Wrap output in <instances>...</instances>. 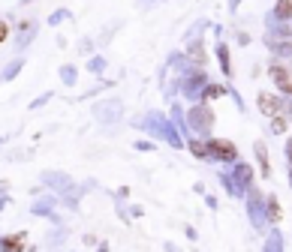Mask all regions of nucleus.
<instances>
[{
    "label": "nucleus",
    "mask_w": 292,
    "mask_h": 252,
    "mask_svg": "<svg viewBox=\"0 0 292 252\" xmlns=\"http://www.w3.org/2000/svg\"><path fill=\"white\" fill-rule=\"evenodd\" d=\"M253 150H256V162H259L262 177L271 180V162H268V150H265V144H262V141H256V144H253Z\"/></svg>",
    "instance_id": "5"
},
{
    "label": "nucleus",
    "mask_w": 292,
    "mask_h": 252,
    "mask_svg": "<svg viewBox=\"0 0 292 252\" xmlns=\"http://www.w3.org/2000/svg\"><path fill=\"white\" fill-rule=\"evenodd\" d=\"M268 72H271V78H274V81H277L280 87H283V84H286V81L292 78V75H289V69H286L283 63H271V69H268Z\"/></svg>",
    "instance_id": "7"
},
{
    "label": "nucleus",
    "mask_w": 292,
    "mask_h": 252,
    "mask_svg": "<svg viewBox=\"0 0 292 252\" xmlns=\"http://www.w3.org/2000/svg\"><path fill=\"white\" fill-rule=\"evenodd\" d=\"M286 156H289V168H292V138L286 141Z\"/></svg>",
    "instance_id": "20"
},
{
    "label": "nucleus",
    "mask_w": 292,
    "mask_h": 252,
    "mask_svg": "<svg viewBox=\"0 0 292 252\" xmlns=\"http://www.w3.org/2000/svg\"><path fill=\"white\" fill-rule=\"evenodd\" d=\"M6 39H9V24H6V21H0V45H3Z\"/></svg>",
    "instance_id": "16"
},
{
    "label": "nucleus",
    "mask_w": 292,
    "mask_h": 252,
    "mask_svg": "<svg viewBox=\"0 0 292 252\" xmlns=\"http://www.w3.org/2000/svg\"><path fill=\"white\" fill-rule=\"evenodd\" d=\"M205 144H208V159L226 162V165H235V162H238V147H235L229 138H214V135H208V138H205Z\"/></svg>",
    "instance_id": "1"
},
{
    "label": "nucleus",
    "mask_w": 292,
    "mask_h": 252,
    "mask_svg": "<svg viewBox=\"0 0 292 252\" xmlns=\"http://www.w3.org/2000/svg\"><path fill=\"white\" fill-rule=\"evenodd\" d=\"M187 147H190V153H193L196 159H208V144H205V141L190 138V141H187Z\"/></svg>",
    "instance_id": "8"
},
{
    "label": "nucleus",
    "mask_w": 292,
    "mask_h": 252,
    "mask_svg": "<svg viewBox=\"0 0 292 252\" xmlns=\"http://www.w3.org/2000/svg\"><path fill=\"white\" fill-rule=\"evenodd\" d=\"M274 15L277 18H292V0H277V3H274Z\"/></svg>",
    "instance_id": "11"
},
{
    "label": "nucleus",
    "mask_w": 292,
    "mask_h": 252,
    "mask_svg": "<svg viewBox=\"0 0 292 252\" xmlns=\"http://www.w3.org/2000/svg\"><path fill=\"white\" fill-rule=\"evenodd\" d=\"M163 246H166V252H178V246H175V243H163Z\"/></svg>",
    "instance_id": "23"
},
{
    "label": "nucleus",
    "mask_w": 292,
    "mask_h": 252,
    "mask_svg": "<svg viewBox=\"0 0 292 252\" xmlns=\"http://www.w3.org/2000/svg\"><path fill=\"white\" fill-rule=\"evenodd\" d=\"M42 180H45L48 186H58V189H66V186H70V180H66L63 174H51V171H48V174H42Z\"/></svg>",
    "instance_id": "12"
},
{
    "label": "nucleus",
    "mask_w": 292,
    "mask_h": 252,
    "mask_svg": "<svg viewBox=\"0 0 292 252\" xmlns=\"http://www.w3.org/2000/svg\"><path fill=\"white\" fill-rule=\"evenodd\" d=\"M184 234H187V237H190V240H196V237H199V234H196V228H193V225H184Z\"/></svg>",
    "instance_id": "18"
},
{
    "label": "nucleus",
    "mask_w": 292,
    "mask_h": 252,
    "mask_svg": "<svg viewBox=\"0 0 292 252\" xmlns=\"http://www.w3.org/2000/svg\"><path fill=\"white\" fill-rule=\"evenodd\" d=\"M256 102H259V111L265 114V117H277V114H283V99L280 96H271V93H259L256 96Z\"/></svg>",
    "instance_id": "4"
},
{
    "label": "nucleus",
    "mask_w": 292,
    "mask_h": 252,
    "mask_svg": "<svg viewBox=\"0 0 292 252\" xmlns=\"http://www.w3.org/2000/svg\"><path fill=\"white\" fill-rule=\"evenodd\" d=\"M217 96H223V87H220V84L205 87V99H217Z\"/></svg>",
    "instance_id": "15"
},
{
    "label": "nucleus",
    "mask_w": 292,
    "mask_h": 252,
    "mask_svg": "<svg viewBox=\"0 0 292 252\" xmlns=\"http://www.w3.org/2000/svg\"><path fill=\"white\" fill-rule=\"evenodd\" d=\"M97 252H109V243L102 240V243H97Z\"/></svg>",
    "instance_id": "22"
},
{
    "label": "nucleus",
    "mask_w": 292,
    "mask_h": 252,
    "mask_svg": "<svg viewBox=\"0 0 292 252\" xmlns=\"http://www.w3.org/2000/svg\"><path fill=\"white\" fill-rule=\"evenodd\" d=\"M27 231H12L0 234V252H27Z\"/></svg>",
    "instance_id": "3"
},
{
    "label": "nucleus",
    "mask_w": 292,
    "mask_h": 252,
    "mask_svg": "<svg viewBox=\"0 0 292 252\" xmlns=\"http://www.w3.org/2000/svg\"><path fill=\"white\" fill-rule=\"evenodd\" d=\"M190 60L199 63V66L208 63V54H205V45H202V42H193V45H190Z\"/></svg>",
    "instance_id": "9"
},
{
    "label": "nucleus",
    "mask_w": 292,
    "mask_h": 252,
    "mask_svg": "<svg viewBox=\"0 0 292 252\" xmlns=\"http://www.w3.org/2000/svg\"><path fill=\"white\" fill-rule=\"evenodd\" d=\"M235 174H238V183H241V186H250V180H253L250 165H241V162H235Z\"/></svg>",
    "instance_id": "10"
},
{
    "label": "nucleus",
    "mask_w": 292,
    "mask_h": 252,
    "mask_svg": "<svg viewBox=\"0 0 292 252\" xmlns=\"http://www.w3.org/2000/svg\"><path fill=\"white\" fill-rule=\"evenodd\" d=\"M265 216H268V222H274V225L283 219V207L277 201V195H268L265 198Z\"/></svg>",
    "instance_id": "6"
},
{
    "label": "nucleus",
    "mask_w": 292,
    "mask_h": 252,
    "mask_svg": "<svg viewBox=\"0 0 292 252\" xmlns=\"http://www.w3.org/2000/svg\"><path fill=\"white\" fill-rule=\"evenodd\" d=\"M265 252H280V246H277V237H274V243H271V240L265 243Z\"/></svg>",
    "instance_id": "19"
},
{
    "label": "nucleus",
    "mask_w": 292,
    "mask_h": 252,
    "mask_svg": "<svg viewBox=\"0 0 292 252\" xmlns=\"http://www.w3.org/2000/svg\"><path fill=\"white\" fill-rule=\"evenodd\" d=\"M280 90H283V93H289V96H292V78H289V81H286V84H283Z\"/></svg>",
    "instance_id": "21"
},
{
    "label": "nucleus",
    "mask_w": 292,
    "mask_h": 252,
    "mask_svg": "<svg viewBox=\"0 0 292 252\" xmlns=\"http://www.w3.org/2000/svg\"><path fill=\"white\" fill-rule=\"evenodd\" d=\"M286 126H289V117H283V114H277V117H271V129L274 132H286Z\"/></svg>",
    "instance_id": "14"
},
{
    "label": "nucleus",
    "mask_w": 292,
    "mask_h": 252,
    "mask_svg": "<svg viewBox=\"0 0 292 252\" xmlns=\"http://www.w3.org/2000/svg\"><path fill=\"white\" fill-rule=\"evenodd\" d=\"M187 123H190V129H193L196 135H208L211 126H214V111H211V105H208V102L193 105L190 114H187Z\"/></svg>",
    "instance_id": "2"
},
{
    "label": "nucleus",
    "mask_w": 292,
    "mask_h": 252,
    "mask_svg": "<svg viewBox=\"0 0 292 252\" xmlns=\"http://www.w3.org/2000/svg\"><path fill=\"white\" fill-rule=\"evenodd\" d=\"M289 183H292V168H289Z\"/></svg>",
    "instance_id": "24"
},
{
    "label": "nucleus",
    "mask_w": 292,
    "mask_h": 252,
    "mask_svg": "<svg viewBox=\"0 0 292 252\" xmlns=\"http://www.w3.org/2000/svg\"><path fill=\"white\" fill-rule=\"evenodd\" d=\"M81 243H84V246H97V234H84Z\"/></svg>",
    "instance_id": "17"
},
{
    "label": "nucleus",
    "mask_w": 292,
    "mask_h": 252,
    "mask_svg": "<svg viewBox=\"0 0 292 252\" xmlns=\"http://www.w3.org/2000/svg\"><path fill=\"white\" fill-rule=\"evenodd\" d=\"M217 60H220L223 72L229 75V72H232V66H229V51H226V45H220V48H217Z\"/></svg>",
    "instance_id": "13"
}]
</instances>
